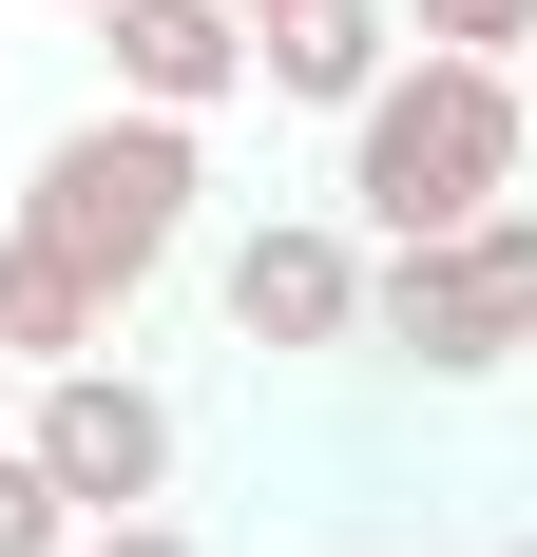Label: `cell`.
Here are the masks:
<instances>
[{"label": "cell", "instance_id": "obj_14", "mask_svg": "<svg viewBox=\"0 0 537 557\" xmlns=\"http://www.w3.org/2000/svg\"><path fill=\"white\" fill-rule=\"evenodd\" d=\"M230 20H288V0H230Z\"/></svg>", "mask_w": 537, "mask_h": 557}, {"label": "cell", "instance_id": "obj_15", "mask_svg": "<svg viewBox=\"0 0 537 557\" xmlns=\"http://www.w3.org/2000/svg\"><path fill=\"white\" fill-rule=\"evenodd\" d=\"M499 557H537V539H499Z\"/></svg>", "mask_w": 537, "mask_h": 557}, {"label": "cell", "instance_id": "obj_16", "mask_svg": "<svg viewBox=\"0 0 537 557\" xmlns=\"http://www.w3.org/2000/svg\"><path fill=\"white\" fill-rule=\"evenodd\" d=\"M0 385H20V366H0Z\"/></svg>", "mask_w": 537, "mask_h": 557}, {"label": "cell", "instance_id": "obj_8", "mask_svg": "<svg viewBox=\"0 0 537 557\" xmlns=\"http://www.w3.org/2000/svg\"><path fill=\"white\" fill-rule=\"evenodd\" d=\"M97 346H115V288H77V270L39 250V231L0 212V366L39 385V366H97Z\"/></svg>", "mask_w": 537, "mask_h": 557}, {"label": "cell", "instance_id": "obj_17", "mask_svg": "<svg viewBox=\"0 0 537 557\" xmlns=\"http://www.w3.org/2000/svg\"><path fill=\"white\" fill-rule=\"evenodd\" d=\"M519 366H537V346H519Z\"/></svg>", "mask_w": 537, "mask_h": 557}, {"label": "cell", "instance_id": "obj_9", "mask_svg": "<svg viewBox=\"0 0 537 557\" xmlns=\"http://www.w3.org/2000/svg\"><path fill=\"white\" fill-rule=\"evenodd\" d=\"M403 39H423V58H519L537 0H403Z\"/></svg>", "mask_w": 537, "mask_h": 557}, {"label": "cell", "instance_id": "obj_6", "mask_svg": "<svg viewBox=\"0 0 537 557\" xmlns=\"http://www.w3.org/2000/svg\"><path fill=\"white\" fill-rule=\"evenodd\" d=\"M97 58H115V97H135V115H192V135L250 97V20H230V0H115Z\"/></svg>", "mask_w": 537, "mask_h": 557}, {"label": "cell", "instance_id": "obj_7", "mask_svg": "<svg viewBox=\"0 0 537 557\" xmlns=\"http://www.w3.org/2000/svg\"><path fill=\"white\" fill-rule=\"evenodd\" d=\"M384 58H403V0H288V20H250V77L308 115H365Z\"/></svg>", "mask_w": 537, "mask_h": 557}, {"label": "cell", "instance_id": "obj_13", "mask_svg": "<svg viewBox=\"0 0 537 557\" xmlns=\"http://www.w3.org/2000/svg\"><path fill=\"white\" fill-rule=\"evenodd\" d=\"M58 20H77V39H97V20H115V0H58Z\"/></svg>", "mask_w": 537, "mask_h": 557}, {"label": "cell", "instance_id": "obj_12", "mask_svg": "<svg viewBox=\"0 0 537 557\" xmlns=\"http://www.w3.org/2000/svg\"><path fill=\"white\" fill-rule=\"evenodd\" d=\"M519 135H537V39H519Z\"/></svg>", "mask_w": 537, "mask_h": 557}, {"label": "cell", "instance_id": "obj_11", "mask_svg": "<svg viewBox=\"0 0 537 557\" xmlns=\"http://www.w3.org/2000/svg\"><path fill=\"white\" fill-rule=\"evenodd\" d=\"M77 557H192L173 519H77Z\"/></svg>", "mask_w": 537, "mask_h": 557}, {"label": "cell", "instance_id": "obj_3", "mask_svg": "<svg viewBox=\"0 0 537 557\" xmlns=\"http://www.w3.org/2000/svg\"><path fill=\"white\" fill-rule=\"evenodd\" d=\"M365 346L423 366V385H499L537 346V212H480V231H441V250H384L365 270Z\"/></svg>", "mask_w": 537, "mask_h": 557}, {"label": "cell", "instance_id": "obj_2", "mask_svg": "<svg viewBox=\"0 0 537 557\" xmlns=\"http://www.w3.org/2000/svg\"><path fill=\"white\" fill-rule=\"evenodd\" d=\"M192 193H212L192 115H135V97H115V115H77V135L20 173V231H39L77 288H115V308H135V288L192 250Z\"/></svg>", "mask_w": 537, "mask_h": 557}, {"label": "cell", "instance_id": "obj_4", "mask_svg": "<svg viewBox=\"0 0 537 557\" xmlns=\"http://www.w3.org/2000/svg\"><path fill=\"white\" fill-rule=\"evenodd\" d=\"M20 461H39L77 519H154L173 500V404L135 385L115 346L97 366H39V385H20Z\"/></svg>", "mask_w": 537, "mask_h": 557}, {"label": "cell", "instance_id": "obj_5", "mask_svg": "<svg viewBox=\"0 0 537 557\" xmlns=\"http://www.w3.org/2000/svg\"><path fill=\"white\" fill-rule=\"evenodd\" d=\"M212 308H230V346H268V366H308V346H365V250H346L326 212H268V231H230Z\"/></svg>", "mask_w": 537, "mask_h": 557}, {"label": "cell", "instance_id": "obj_10", "mask_svg": "<svg viewBox=\"0 0 537 557\" xmlns=\"http://www.w3.org/2000/svg\"><path fill=\"white\" fill-rule=\"evenodd\" d=\"M0 557H77V500L20 461V423H0Z\"/></svg>", "mask_w": 537, "mask_h": 557}, {"label": "cell", "instance_id": "obj_1", "mask_svg": "<svg viewBox=\"0 0 537 557\" xmlns=\"http://www.w3.org/2000/svg\"><path fill=\"white\" fill-rule=\"evenodd\" d=\"M519 173H537V135H519V58H384V97L346 115V212L384 231V250H441V231H480V212H519Z\"/></svg>", "mask_w": 537, "mask_h": 557}]
</instances>
